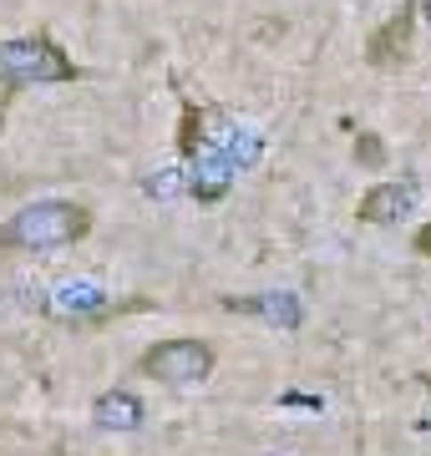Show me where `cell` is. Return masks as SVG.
I'll list each match as a JSON object with an SVG mask.
<instances>
[{"label": "cell", "instance_id": "1", "mask_svg": "<svg viewBox=\"0 0 431 456\" xmlns=\"http://www.w3.org/2000/svg\"><path fill=\"white\" fill-rule=\"evenodd\" d=\"M92 233V208L77 198H41L16 208L0 224V248L5 254H56V248L82 244Z\"/></svg>", "mask_w": 431, "mask_h": 456}, {"label": "cell", "instance_id": "2", "mask_svg": "<svg viewBox=\"0 0 431 456\" xmlns=\"http://www.w3.org/2000/svg\"><path fill=\"white\" fill-rule=\"evenodd\" d=\"M82 71L51 36H11L0 41V92H26V86H61L77 82Z\"/></svg>", "mask_w": 431, "mask_h": 456}, {"label": "cell", "instance_id": "3", "mask_svg": "<svg viewBox=\"0 0 431 456\" xmlns=\"http://www.w3.org/2000/svg\"><path fill=\"white\" fill-rule=\"evenodd\" d=\"M218 365V350L199 335H173V340H158L137 355V370L158 380V386H173V391H188V386H203Z\"/></svg>", "mask_w": 431, "mask_h": 456}, {"label": "cell", "instance_id": "4", "mask_svg": "<svg viewBox=\"0 0 431 456\" xmlns=\"http://www.w3.org/2000/svg\"><path fill=\"white\" fill-rule=\"evenodd\" d=\"M233 178H239V167L229 163V152L218 142H208L188 158V167H183V193L199 198V203H224V198L233 193Z\"/></svg>", "mask_w": 431, "mask_h": 456}, {"label": "cell", "instance_id": "5", "mask_svg": "<svg viewBox=\"0 0 431 456\" xmlns=\"http://www.w3.org/2000/svg\"><path fill=\"white\" fill-rule=\"evenodd\" d=\"M229 314H244V320H259L269 330H299L305 325V299L295 289H264V294H229L224 299Z\"/></svg>", "mask_w": 431, "mask_h": 456}, {"label": "cell", "instance_id": "6", "mask_svg": "<svg viewBox=\"0 0 431 456\" xmlns=\"http://www.w3.org/2000/svg\"><path fill=\"white\" fill-rule=\"evenodd\" d=\"M416 203H421L416 178L376 183V188L355 203V218H361V224H376V228H396V224H406V218L416 213Z\"/></svg>", "mask_w": 431, "mask_h": 456}, {"label": "cell", "instance_id": "7", "mask_svg": "<svg viewBox=\"0 0 431 456\" xmlns=\"http://www.w3.org/2000/svg\"><path fill=\"white\" fill-rule=\"evenodd\" d=\"M411 31H416V0H401V11L386 20L381 31L365 41V61L376 71H391V66L411 61Z\"/></svg>", "mask_w": 431, "mask_h": 456}, {"label": "cell", "instance_id": "8", "mask_svg": "<svg viewBox=\"0 0 431 456\" xmlns=\"http://www.w3.org/2000/svg\"><path fill=\"white\" fill-rule=\"evenodd\" d=\"M51 305H56V314L67 320V325H92V320H107L112 314V294L102 289V284H92V279H67L61 289L51 294Z\"/></svg>", "mask_w": 431, "mask_h": 456}, {"label": "cell", "instance_id": "9", "mask_svg": "<svg viewBox=\"0 0 431 456\" xmlns=\"http://www.w3.org/2000/svg\"><path fill=\"white\" fill-rule=\"evenodd\" d=\"M142 421H148V406H142L133 391H122V386L102 391L97 401H92V426H97V431H137Z\"/></svg>", "mask_w": 431, "mask_h": 456}, {"label": "cell", "instance_id": "10", "mask_svg": "<svg viewBox=\"0 0 431 456\" xmlns=\"http://www.w3.org/2000/svg\"><path fill=\"white\" fill-rule=\"evenodd\" d=\"M199 147H208V112H203L199 102H188L183 117H178V152H183V163H188Z\"/></svg>", "mask_w": 431, "mask_h": 456}, {"label": "cell", "instance_id": "11", "mask_svg": "<svg viewBox=\"0 0 431 456\" xmlns=\"http://www.w3.org/2000/svg\"><path fill=\"white\" fill-rule=\"evenodd\" d=\"M224 152H229V163L233 167H249V163H259V152H264V137L259 132H249V127H239V122H224Z\"/></svg>", "mask_w": 431, "mask_h": 456}, {"label": "cell", "instance_id": "12", "mask_svg": "<svg viewBox=\"0 0 431 456\" xmlns=\"http://www.w3.org/2000/svg\"><path fill=\"white\" fill-rule=\"evenodd\" d=\"M142 193H148V198H163V203H167V198H178V193H183V173H178V167L148 173V178H142Z\"/></svg>", "mask_w": 431, "mask_h": 456}, {"label": "cell", "instance_id": "13", "mask_svg": "<svg viewBox=\"0 0 431 456\" xmlns=\"http://www.w3.org/2000/svg\"><path fill=\"white\" fill-rule=\"evenodd\" d=\"M355 163H365V167H381L386 163V147H381L376 132H361V142H355Z\"/></svg>", "mask_w": 431, "mask_h": 456}, {"label": "cell", "instance_id": "14", "mask_svg": "<svg viewBox=\"0 0 431 456\" xmlns=\"http://www.w3.org/2000/svg\"><path fill=\"white\" fill-rule=\"evenodd\" d=\"M411 248H416V254H421V259H431V224H421V228H416Z\"/></svg>", "mask_w": 431, "mask_h": 456}]
</instances>
